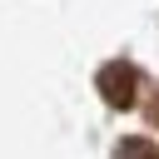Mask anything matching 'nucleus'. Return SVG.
Instances as JSON below:
<instances>
[{
  "label": "nucleus",
  "instance_id": "1",
  "mask_svg": "<svg viewBox=\"0 0 159 159\" xmlns=\"http://www.w3.org/2000/svg\"><path fill=\"white\" fill-rule=\"evenodd\" d=\"M99 94H104V104L129 109V104L139 99V75H134V65H129V60H109V65L99 70Z\"/></svg>",
  "mask_w": 159,
  "mask_h": 159
},
{
  "label": "nucleus",
  "instance_id": "2",
  "mask_svg": "<svg viewBox=\"0 0 159 159\" xmlns=\"http://www.w3.org/2000/svg\"><path fill=\"white\" fill-rule=\"evenodd\" d=\"M149 119H154V124H159V94H154V104H149Z\"/></svg>",
  "mask_w": 159,
  "mask_h": 159
}]
</instances>
